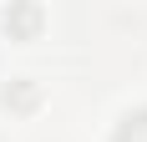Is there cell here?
<instances>
[{
    "label": "cell",
    "mask_w": 147,
    "mask_h": 142,
    "mask_svg": "<svg viewBox=\"0 0 147 142\" xmlns=\"http://www.w3.org/2000/svg\"><path fill=\"white\" fill-rule=\"evenodd\" d=\"M5 26H10V30H20V36H30V30L41 26V10H36V5H20V10H10V15H5Z\"/></svg>",
    "instance_id": "obj_2"
},
{
    "label": "cell",
    "mask_w": 147,
    "mask_h": 142,
    "mask_svg": "<svg viewBox=\"0 0 147 142\" xmlns=\"http://www.w3.org/2000/svg\"><path fill=\"white\" fill-rule=\"evenodd\" d=\"M112 142H147V107L127 117V122L117 127V137H112Z\"/></svg>",
    "instance_id": "obj_1"
}]
</instances>
